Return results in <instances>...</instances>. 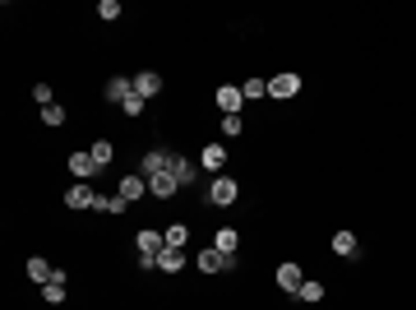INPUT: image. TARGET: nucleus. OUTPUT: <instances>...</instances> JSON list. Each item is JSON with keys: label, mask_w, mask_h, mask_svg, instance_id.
<instances>
[{"label": "nucleus", "mask_w": 416, "mask_h": 310, "mask_svg": "<svg viewBox=\"0 0 416 310\" xmlns=\"http://www.w3.org/2000/svg\"><path fill=\"white\" fill-rule=\"evenodd\" d=\"M195 264H199V273H236V255H222L218 245H204L195 255Z\"/></svg>", "instance_id": "nucleus-1"}, {"label": "nucleus", "mask_w": 416, "mask_h": 310, "mask_svg": "<svg viewBox=\"0 0 416 310\" xmlns=\"http://www.w3.org/2000/svg\"><path fill=\"white\" fill-rule=\"evenodd\" d=\"M236 195H241V186H236L231 176H213V181H208V204L231 209V204H236Z\"/></svg>", "instance_id": "nucleus-2"}, {"label": "nucleus", "mask_w": 416, "mask_h": 310, "mask_svg": "<svg viewBox=\"0 0 416 310\" xmlns=\"http://www.w3.org/2000/svg\"><path fill=\"white\" fill-rule=\"evenodd\" d=\"M301 89H306V84H301V75H292V70H282V75H273V79H268V98H273V102L296 98Z\"/></svg>", "instance_id": "nucleus-3"}, {"label": "nucleus", "mask_w": 416, "mask_h": 310, "mask_svg": "<svg viewBox=\"0 0 416 310\" xmlns=\"http://www.w3.org/2000/svg\"><path fill=\"white\" fill-rule=\"evenodd\" d=\"M301 283H306V269L296 264V259H282V264H278V288H282L287 297H296Z\"/></svg>", "instance_id": "nucleus-4"}, {"label": "nucleus", "mask_w": 416, "mask_h": 310, "mask_svg": "<svg viewBox=\"0 0 416 310\" xmlns=\"http://www.w3.org/2000/svg\"><path fill=\"white\" fill-rule=\"evenodd\" d=\"M143 195H148V181H143L139 172H130V176H121V190H116V200H121L125 209H130L134 200H143Z\"/></svg>", "instance_id": "nucleus-5"}, {"label": "nucleus", "mask_w": 416, "mask_h": 310, "mask_svg": "<svg viewBox=\"0 0 416 310\" xmlns=\"http://www.w3.org/2000/svg\"><path fill=\"white\" fill-rule=\"evenodd\" d=\"M213 102H218V111H222V116H241L245 93H241V89H231V84H222V89L213 93Z\"/></svg>", "instance_id": "nucleus-6"}, {"label": "nucleus", "mask_w": 416, "mask_h": 310, "mask_svg": "<svg viewBox=\"0 0 416 310\" xmlns=\"http://www.w3.org/2000/svg\"><path fill=\"white\" fill-rule=\"evenodd\" d=\"M167 167H171V148H148L143 162H139V176L148 181V176H157V172H167Z\"/></svg>", "instance_id": "nucleus-7"}, {"label": "nucleus", "mask_w": 416, "mask_h": 310, "mask_svg": "<svg viewBox=\"0 0 416 310\" xmlns=\"http://www.w3.org/2000/svg\"><path fill=\"white\" fill-rule=\"evenodd\" d=\"M130 93H134V79H125V75H111V79H107V89H102V98L121 107V102L130 98Z\"/></svg>", "instance_id": "nucleus-8"}, {"label": "nucleus", "mask_w": 416, "mask_h": 310, "mask_svg": "<svg viewBox=\"0 0 416 310\" xmlns=\"http://www.w3.org/2000/svg\"><path fill=\"white\" fill-rule=\"evenodd\" d=\"M176 176H171V167H167V172H157V176H148V195H153V200H171L176 195Z\"/></svg>", "instance_id": "nucleus-9"}, {"label": "nucleus", "mask_w": 416, "mask_h": 310, "mask_svg": "<svg viewBox=\"0 0 416 310\" xmlns=\"http://www.w3.org/2000/svg\"><path fill=\"white\" fill-rule=\"evenodd\" d=\"M134 93H139V98H157V93H162V75H157V70H139V75H134Z\"/></svg>", "instance_id": "nucleus-10"}, {"label": "nucleus", "mask_w": 416, "mask_h": 310, "mask_svg": "<svg viewBox=\"0 0 416 310\" xmlns=\"http://www.w3.org/2000/svg\"><path fill=\"white\" fill-rule=\"evenodd\" d=\"M93 200H98V195H93L88 181H74V186L65 190V204H70V209H93Z\"/></svg>", "instance_id": "nucleus-11"}, {"label": "nucleus", "mask_w": 416, "mask_h": 310, "mask_svg": "<svg viewBox=\"0 0 416 310\" xmlns=\"http://www.w3.org/2000/svg\"><path fill=\"white\" fill-rule=\"evenodd\" d=\"M70 172H74V181H88V176H98L102 167L93 162V153H84V148H79V153H70Z\"/></svg>", "instance_id": "nucleus-12"}, {"label": "nucleus", "mask_w": 416, "mask_h": 310, "mask_svg": "<svg viewBox=\"0 0 416 310\" xmlns=\"http://www.w3.org/2000/svg\"><path fill=\"white\" fill-rule=\"evenodd\" d=\"M199 167L213 172V176H222V167H227V148H222V144H208L204 153H199Z\"/></svg>", "instance_id": "nucleus-13"}, {"label": "nucleus", "mask_w": 416, "mask_h": 310, "mask_svg": "<svg viewBox=\"0 0 416 310\" xmlns=\"http://www.w3.org/2000/svg\"><path fill=\"white\" fill-rule=\"evenodd\" d=\"M134 245H139V255H162V250H167V236H157L153 227H143V232L134 236Z\"/></svg>", "instance_id": "nucleus-14"}, {"label": "nucleus", "mask_w": 416, "mask_h": 310, "mask_svg": "<svg viewBox=\"0 0 416 310\" xmlns=\"http://www.w3.org/2000/svg\"><path fill=\"white\" fill-rule=\"evenodd\" d=\"M171 176H176V186H181V190L195 186V162H190L186 153H171Z\"/></svg>", "instance_id": "nucleus-15"}, {"label": "nucleus", "mask_w": 416, "mask_h": 310, "mask_svg": "<svg viewBox=\"0 0 416 310\" xmlns=\"http://www.w3.org/2000/svg\"><path fill=\"white\" fill-rule=\"evenodd\" d=\"M333 255H342V259H356V255H361L356 232H338V236H333Z\"/></svg>", "instance_id": "nucleus-16"}, {"label": "nucleus", "mask_w": 416, "mask_h": 310, "mask_svg": "<svg viewBox=\"0 0 416 310\" xmlns=\"http://www.w3.org/2000/svg\"><path fill=\"white\" fill-rule=\"evenodd\" d=\"M181 269H186V250H171V245H167L162 255H157V273H181Z\"/></svg>", "instance_id": "nucleus-17"}, {"label": "nucleus", "mask_w": 416, "mask_h": 310, "mask_svg": "<svg viewBox=\"0 0 416 310\" xmlns=\"http://www.w3.org/2000/svg\"><path fill=\"white\" fill-rule=\"evenodd\" d=\"M213 245H218L222 255H236V245H241V232H236V227H218V232H213Z\"/></svg>", "instance_id": "nucleus-18"}, {"label": "nucleus", "mask_w": 416, "mask_h": 310, "mask_svg": "<svg viewBox=\"0 0 416 310\" xmlns=\"http://www.w3.org/2000/svg\"><path fill=\"white\" fill-rule=\"evenodd\" d=\"M28 278H33L37 288H46V283H51V278H56V269L46 264L42 255H33V259H28Z\"/></svg>", "instance_id": "nucleus-19"}, {"label": "nucleus", "mask_w": 416, "mask_h": 310, "mask_svg": "<svg viewBox=\"0 0 416 310\" xmlns=\"http://www.w3.org/2000/svg\"><path fill=\"white\" fill-rule=\"evenodd\" d=\"M296 301L319 306V301H324V283H319V278H306V283H301V292H296Z\"/></svg>", "instance_id": "nucleus-20"}, {"label": "nucleus", "mask_w": 416, "mask_h": 310, "mask_svg": "<svg viewBox=\"0 0 416 310\" xmlns=\"http://www.w3.org/2000/svg\"><path fill=\"white\" fill-rule=\"evenodd\" d=\"M167 245H171V250H186V241H190V227L186 222H171V227H167Z\"/></svg>", "instance_id": "nucleus-21"}, {"label": "nucleus", "mask_w": 416, "mask_h": 310, "mask_svg": "<svg viewBox=\"0 0 416 310\" xmlns=\"http://www.w3.org/2000/svg\"><path fill=\"white\" fill-rule=\"evenodd\" d=\"M241 93H245V102H264L268 98V79H245Z\"/></svg>", "instance_id": "nucleus-22"}, {"label": "nucleus", "mask_w": 416, "mask_h": 310, "mask_svg": "<svg viewBox=\"0 0 416 310\" xmlns=\"http://www.w3.org/2000/svg\"><path fill=\"white\" fill-rule=\"evenodd\" d=\"M42 125H46V130H60V125H65V107H60V102L42 107Z\"/></svg>", "instance_id": "nucleus-23"}, {"label": "nucleus", "mask_w": 416, "mask_h": 310, "mask_svg": "<svg viewBox=\"0 0 416 310\" xmlns=\"http://www.w3.org/2000/svg\"><path fill=\"white\" fill-rule=\"evenodd\" d=\"M88 153H93V162H98V167H107L111 157H116V148H111V139H98V144L88 148Z\"/></svg>", "instance_id": "nucleus-24"}, {"label": "nucleus", "mask_w": 416, "mask_h": 310, "mask_svg": "<svg viewBox=\"0 0 416 310\" xmlns=\"http://www.w3.org/2000/svg\"><path fill=\"white\" fill-rule=\"evenodd\" d=\"M42 301H46V306H60V301H65V283H46Z\"/></svg>", "instance_id": "nucleus-25"}, {"label": "nucleus", "mask_w": 416, "mask_h": 310, "mask_svg": "<svg viewBox=\"0 0 416 310\" xmlns=\"http://www.w3.org/2000/svg\"><path fill=\"white\" fill-rule=\"evenodd\" d=\"M143 107H148V98H139V93H130V98L121 102V111H125V116H143Z\"/></svg>", "instance_id": "nucleus-26"}, {"label": "nucleus", "mask_w": 416, "mask_h": 310, "mask_svg": "<svg viewBox=\"0 0 416 310\" xmlns=\"http://www.w3.org/2000/svg\"><path fill=\"white\" fill-rule=\"evenodd\" d=\"M98 19L116 23V19H121V0H102V5H98Z\"/></svg>", "instance_id": "nucleus-27"}, {"label": "nucleus", "mask_w": 416, "mask_h": 310, "mask_svg": "<svg viewBox=\"0 0 416 310\" xmlns=\"http://www.w3.org/2000/svg\"><path fill=\"white\" fill-rule=\"evenodd\" d=\"M218 130L227 134V139H236V134L245 130V121H241V116H222V125H218Z\"/></svg>", "instance_id": "nucleus-28"}, {"label": "nucleus", "mask_w": 416, "mask_h": 310, "mask_svg": "<svg viewBox=\"0 0 416 310\" xmlns=\"http://www.w3.org/2000/svg\"><path fill=\"white\" fill-rule=\"evenodd\" d=\"M33 98H37V107H51V102H56V89H51V84H33Z\"/></svg>", "instance_id": "nucleus-29"}]
</instances>
